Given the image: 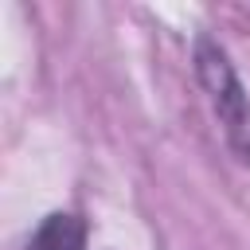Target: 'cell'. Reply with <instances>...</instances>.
Returning a JSON list of instances; mask_svg holds the SVG:
<instances>
[{"instance_id":"obj_2","label":"cell","mask_w":250,"mask_h":250,"mask_svg":"<svg viewBox=\"0 0 250 250\" xmlns=\"http://www.w3.org/2000/svg\"><path fill=\"white\" fill-rule=\"evenodd\" d=\"M27 250H86V223L70 211H55L39 223Z\"/></svg>"},{"instance_id":"obj_1","label":"cell","mask_w":250,"mask_h":250,"mask_svg":"<svg viewBox=\"0 0 250 250\" xmlns=\"http://www.w3.org/2000/svg\"><path fill=\"white\" fill-rule=\"evenodd\" d=\"M195 78L207 94V105H211L230 152L242 164H250V94H246L238 70L230 66L227 51L211 35L195 39Z\"/></svg>"}]
</instances>
